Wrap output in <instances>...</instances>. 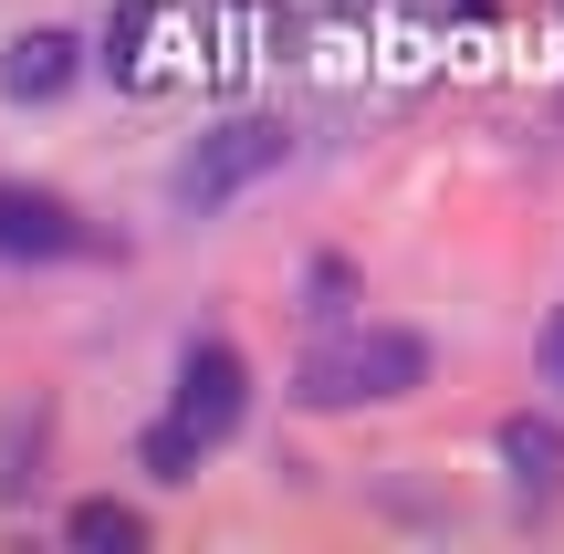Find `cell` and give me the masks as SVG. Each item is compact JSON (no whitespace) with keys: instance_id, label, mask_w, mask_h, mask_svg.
Here are the masks:
<instances>
[{"instance_id":"3957f363","label":"cell","mask_w":564,"mask_h":554,"mask_svg":"<svg viewBox=\"0 0 564 554\" xmlns=\"http://www.w3.org/2000/svg\"><path fill=\"white\" fill-rule=\"evenodd\" d=\"M241 409H251V367H241V346H188L178 356V398H167V419H178L199 450H220L230 430H241Z\"/></svg>"},{"instance_id":"9c48e42d","label":"cell","mask_w":564,"mask_h":554,"mask_svg":"<svg viewBox=\"0 0 564 554\" xmlns=\"http://www.w3.org/2000/svg\"><path fill=\"white\" fill-rule=\"evenodd\" d=\"M544 367H554V388H564V314H554V335H544Z\"/></svg>"},{"instance_id":"52a82bcc","label":"cell","mask_w":564,"mask_h":554,"mask_svg":"<svg viewBox=\"0 0 564 554\" xmlns=\"http://www.w3.org/2000/svg\"><path fill=\"white\" fill-rule=\"evenodd\" d=\"M74 544H116V554H137V544H147V513H126V502H74Z\"/></svg>"},{"instance_id":"7a4b0ae2","label":"cell","mask_w":564,"mask_h":554,"mask_svg":"<svg viewBox=\"0 0 564 554\" xmlns=\"http://www.w3.org/2000/svg\"><path fill=\"white\" fill-rule=\"evenodd\" d=\"M282 157H293V126H272V116L220 126V137H199V157L178 167V209H230L251 178H272Z\"/></svg>"},{"instance_id":"8992f818","label":"cell","mask_w":564,"mask_h":554,"mask_svg":"<svg viewBox=\"0 0 564 554\" xmlns=\"http://www.w3.org/2000/svg\"><path fill=\"white\" fill-rule=\"evenodd\" d=\"M502 471L523 502H564V430L554 419H502Z\"/></svg>"},{"instance_id":"5b68a950","label":"cell","mask_w":564,"mask_h":554,"mask_svg":"<svg viewBox=\"0 0 564 554\" xmlns=\"http://www.w3.org/2000/svg\"><path fill=\"white\" fill-rule=\"evenodd\" d=\"M63 84H74V42L63 32H11L0 42V95L11 105H53Z\"/></svg>"},{"instance_id":"6da1fadb","label":"cell","mask_w":564,"mask_h":554,"mask_svg":"<svg viewBox=\"0 0 564 554\" xmlns=\"http://www.w3.org/2000/svg\"><path fill=\"white\" fill-rule=\"evenodd\" d=\"M429 377V346L398 325H356V335H324L314 356H303V398L314 409H387V398H408Z\"/></svg>"},{"instance_id":"ba28073f","label":"cell","mask_w":564,"mask_h":554,"mask_svg":"<svg viewBox=\"0 0 564 554\" xmlns=\"http://www.w3.org/2000/svg\"><path fill=\"white\" fill-rule=\"evenodd\" d=\"M199 460H209V450H199V439L178 430V419H158V430H147V471H158V481H188Z\"/></svg>"},{"instance_id":"277c9868","label":"cell","mask_w":564,"mask_h":554,"mask_svg":"<svg viewBox=\"0 0 564 554\" xmlns=\"http://www.w3.org/2000/svg\"><path fill=\"white\" fill-rule=\"evenodd\" d=\"M84 230L63 199H42V188H0V262H63Z\"/></svg>"}]
</instances>
